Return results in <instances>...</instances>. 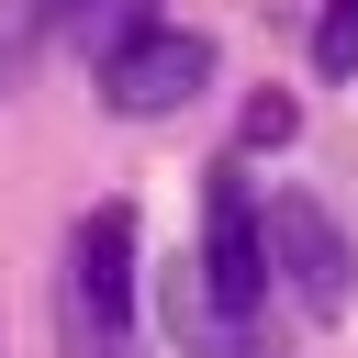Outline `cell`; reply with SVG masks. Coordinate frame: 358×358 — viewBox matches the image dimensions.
I'll list each match as a JSON object with an SVG mask.
<instances>
[{"label": "cell", "instance_id": "obj_3", "mask_svg": "<svg viewBox=\"0 0 358 358\" xmlns=\"http://www.w3.org/2000/svg\"><path fill=\"white\" fill-rule=\"evenodd\" d=\"M268 268H280V291H291L313 324H336V313L358 302V246H347V224H336L313 190H268Z\"/></svg>", "mask_w": 358, "mask_h": 358}, {"label": "cell", "instance_id": "obj_1", "mask_svg": "<svg viewBox=\"0 0 358 358\" xmlns=\"http://www.w3.org/2000/svg\"><path fill=\"white\" fill-rule=\"evenodd\" d=\"M56 324H67V358H134V201H101L67 235Z\"/></svg>", "mask_w": 358, "mask_h": 358}, {"label": "cell", "instance_id": "obj_7", "mask_svg": "<svg viewBox=\"0 0 358 358\" xmlns=\"http://www.w3.org/2000/svg\"><path fill=\"white\" fill-rule=\"evenodd\" d=\"M313 67L324 78H358V0H324L313 11Z\"/></svg>", "mask_w": 358, "mask_h": 358}, {"label": "cell", "instance_id": "obj_5", "mask_svg": "<svg viewBox=\"0 0 358 358\" xmlns=\"http://www.w3.org/2000/svg\"><path fill=\"white\" fill-rule=\"evenodd\" d=\"M157 313H168L179 358H280V347H268V324H257V313H235V302L201 280V257L157 280Z\"/></svg>", "mask_w": 358, "mask_h": 358}, {"label": "cell", "instance_id": "obj_4", "mask_svg": "<svg viewBox=\"0 0 358 358\" xmlns=\"http://www.w3.org/2000/svg\"><path fill=\"white\" fill-rule=\"evenodd\" d=\"M201 280L235 302V313H268V213H257V190H246V168L224 157L213 168V190H201Z\"/></svg>", "mask_w": 358, "mask_h": 358}, {"label": "cell", "instance_id": "obj_2", "mask_svg": "<svg viewBox=\"0 0 358 358\" xmlns=\"http://www.w3.org/2000/svg\"><path fill=\"white\" fill-rule=\"evenodd\" d=\"M201 90H213V34H190V22H134L123 45H101V101L123 123H168Z\"/></svg>", "mask_w": 358, "mask_h": 358}, {"label": "cell", "instance_id": "obj_8", "mask_svg": "<svg viewBox=\"0 0 358 358\" xmlns=\"http://www.w3.org/2000/svg\"><path fill=\"white\" fill-rule=\"evenodd\" d=\"M291 123H302L291 101H257V112H246V145H291Z\"/></svg>", "mask_w": 358, "mask_h": 358}, {"label": "cell", "instance_id": "obj_6", "mask_svg": "<svg viewBox=\"0 0 358 358\" xmlns=\"http://www.w3.org/2000/svg\"><path fill=\"white\" fill-rule=\"evenodd\" d=\"M45 45H56V11L45 0H0V90H22Z\"/></svg>", "mask_w": 358, "mask_h": 358}]
</instances>
